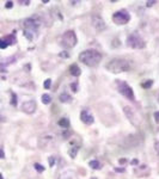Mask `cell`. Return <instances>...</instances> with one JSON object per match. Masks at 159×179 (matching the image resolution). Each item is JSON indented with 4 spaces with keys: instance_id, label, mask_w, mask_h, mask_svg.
<instances>
[{
    "instance_id": "6da1fadb",
    "label": "cell",
    "mask_w": 159,
    "mask_h": 179,
    "mask_svg": "<svg viewBox=\"0 0 159 179\" xmlns=\"http://www.w3.org/2000/svg\"><path fill=\"white\" fill-rule=\"evenodd\" d=\"M79 60L89 67H96V66L101 62L102 60V54L95 49H88L80 53L79 55Z\"/></svg>"
},
{
    "instance_id": "7a4b0ae2",
    "label": "cell",
    "mask_w": 159,
    "mask_h": 179,
    "mask_svg": "<svg viewBox=\"0 0 159 179\" xmlns=\"http://www.w3.org/2000/svg\"><path fill=\"white\" fill-rule=\"evenodd\" d=\"M107 69L115 73V74H117V73H124L130 69V62L124 59L116 57V59H112L107 65Z\"/></svg>"
},
{
    "instance_id": "3957f363",
    "label": "cell",
    "mask_w": 159,
    "mask_h": 179,
    "mask_svg": "<svg viewBox=\"0 0 159 179\" xmlns=\"http://www.w3.org/2000/svg\"><path fill=\"white\" fill-rule=\"evenodd\" d=\"M39 26V22L35 18H28L25 19L24 22V36L29 39V41H32L35 37V35L37 34Z\"/></svg>"
},
{
    "instance_id": "277c9868",
    "label": "cell",
    "mask_w": 159,
    "mask_h": 179,
    "mask_svg": "<svg viewBox=\"0 0 159 179\" xmlns=\"http://www.w3.org/2000/svg\"><path fill=\"white\" fill-rule=\"evenodd\" d=\"M127 45L133 49H144L146 43L136 32H134V34H130L127 37Z\"/></svg>"
},
{
    "instance_id": "5b68a950",
    "label": "cell",
    "mask_w": 159,
    "mask_h": 179,
    "mask_svg": "<svg viewBox=\"0 0 159 179\" xmlns=\"http://www.w3.org/2000/svg\"><path fill=\"white\" fill-rule=\"evenodd\" d=\"M117 87H118V92H120L122 96H124L126 98L130 99V100H135L133 90H132V87L126 81L117 80Z\"/></svg>"
},
{
    "instance_id": "8992f818",
    "label": "cell",
    "mask_w": 159,
    "mask_h": 179,
    "mask_svg": "<svg viewBox=\"0 0 159 179\" xmlns=\"http://www.w3.org/2000/svg\"><path fill=\"white\" fill-rule=\"evenodd\" d=\"M61 43L65 45L66 48H73L77 44V36L74 31H66L61 37Z\"/></svg>"
},
{
    "instance_id": "52a82bcc",
    "label": "cell",
    "mask_w": 159,
    "mask_h": 179,
    "mask_svg": "<svg viewBox=\"0 0 159 179\" xmlns=\"http://www.w3.org/2000/svg\"><path fill=\"white\" fill-rule=\"evenodd\" d=\"M130 16L128 15V12L126 10H121V11H117L112 15V22L117 25H124L129 22Z\"/></svg>"
},
{
    "instance_id": "ba28073f",
    "label": "cell",
    "mask_w": 159,
    "mask_h": 179,
    "mask_svg": "<svg viewBox=\"0 0 159 179\" xmlns=\"http://www.w3.org/2000/svg\"><path fill=\"white\" fill-rule=\"evenodd\" d=\"M91 21H92V25H94V28H95L98 32L105 30V28H107V25H105V22L102 19L101 16L94 15V16H92V18H91Z\"/></svg>"
},
{
    "instance_id": "9c48e42d",
    "label": "cell",
    "mask_w": 159,
    "mask_h": 179,
    "mask_svg": "<svg viewBox=\"0 0 159 179\" xmlns=\"http://www.w3.org/2000/svg\"><path fill=\"white\" fill-rule=\"evenodd\" d=\"M22 110L26 114H34L36 110V103L34 100H28L22 104Z\"/></svg>"
},
{
    "instance_id": "30bf717a",
    "label": "cell",
    "mask_w": 159,
    "mask_h": 179,
    "mask_svg": "<svg viewBox=\"0 0 159 179\" xmlns=\"http://www.w3.org/2000/svg\"><path fill=\"white\" fill-rule=\"evenodd\" d=\"M123 111H124V114H126V116H127V117L129 118V121H130L132 123H133L134 125H138V124H139V121H138V117H136V115L134 114V111H133V109H132V108H129V106H124Z\"/></svg>"
},
{
    "instance_id": "8fae6325",
    "label": "cell",
    "mask_w": 159,
    "mask_h": 179,
    "mask_svg": "<svg viewBox=\"0 0 159 179\" xmlns=\"http://www.w3.org/2000/svg\"><path fill=\"white\" fill-rule=\"evenodd\" d=\"M80 119L85 124H92L94 123V116H92L89 110H83L80 112Z\"/></svg>"
},
{
    "instance_id": "7c38bea8",
    "label": "cell",
    "mask_w": 159,
    "mask_h": 179,
    "mask_svg": "<svg viewBox=\"0 0 159 179\" xmlns=\"http://www.w3.org/2000/svg\"><path fill=\"white\" fill-rule=\"evenodd\" d=\"M69 72H71V74L72 75H74V77H79L80 75V68L78 67V65H72L71 67H69Z\"/></svg>"
},
{
    "instance_id": "4fadbf2b",
    "label": "cell",
    "mask_w": 159,
    "mask_h": 179,
    "mask_svg": "<svg viewBox=\"0 0 159 179\" xmlns=\"http://www.w3.org/2000/svg\"><path fill=\"white\" fill-rule=\"evenodd\" d=\"M59 179H75V174H74V172H72V171H66L61 174V177Z\"/></svg>"
},
{
    "instance_id": "5bb4252c",
    "label": "cell",
    "mask_w": 159,
    "mask_h": 179,
    "mask_svg": "<svg viewBox=\"0 0 159 179\" xmlns=\"http://www.w3.org/2000/svg\"><path fill=\"white\" fill-rule=\"evenodd\" d=\"M59 125H60L61 128L67 129V128H69V121L67 118H61L60 121H59Z\"/></svg>"
},
{
    "instance_id": "9a60e30c",
    "label": "cell",
    "mask_w": 159,
    "mask_h": 179,
    "mask_svg": "<svg viewBox=\"0 0 159 179\" xmlns=\"http://www.w3.org/2000/svg\"><path fill=\"white\" fill-rule=\"evenodd\" d=\"M59 99H60V102H62V103H69V102L72 100L71 96L67 94V93H62V94H60Z\"/></svg>"
},
{
    "instance_id": "2e32d148",
    "label": "cell",
    "mask_w": 159,
    "mask_h": 179,
    "mask_svg": "<svg viewBox=\"0 0 159 179\" xmlns=\"http://www.w3.org/2000/svg\"><path fill=\"white\" fill-rule=\"evenodd\" d=\"M4 39H5L6 43H7L9 45L16 43V37H15V35H10V36H7V37H4Z\"/></svg>"
},
{
    "instance_id": "e0dca14e",
    "label": "cell",
    "mask_w": 159,
    "mask_h": 179,
    "mask_svg": "<svg viewBox=\"0 0 159 179\" xmlns=\"http://www.w3.org/2000/svg\"><path fill=\"white\" fill-rule=\"evenodd\" d=\"M89 165H90V166L94 168V170H99V168H101V164H99L97 160H91Z\"/></svg>"
},
{
    "instance_id": "ac0fdd59",
    "label": "cell",
    "mask_w": 159,
    "mask_h": 179,
    "mask_svg": "<svg viewBox=\"0 0 159 179\" xmlns=\"http://www.w3.org/2000/svg\"><path fill=\"white\" fill-rule=\"evenodd\" d=\"M78 147H72L69 150H68V155L71 156V158H75L77 156V153H78Z\"/></svg>"
},
{
    "instance_id": "d6986e66",
    "label": "cell",
    "mask_w": 159,
    "mask_h": 179,
    "mask_svg": "<svg viewBox=\"0 0 159 179\" xmlns=\"http://www.w3.org/2000/svg\"><path fill=\"white\" fill-rule=\"evenodd\" d=\"M50 100H51V98H50V96H49V94L44 93V94L42 96V103H43V104H49V103H50Z\"/></svg>"
},
{
    "instance_id": "ffe728a7",
    "label": "cell",
    "mask_w": 159,
    "mask_h": 179,
    "mask_svg": "<svg viewBox=\"0 0 159 179\" xmlns=\"http://www.w3.org/2000/svg\"><path fill=\"white\" fill-rule=\"evenodd\" d=\"M152 84H153V81H152V80H146V81H144L141 84V86H142L144 89H150L151 86H152Z\"/></svg>"
},
{
    "instance_id": "44dd1931",
    "label": "cell",
    "mask_w": 159,
    "mask_h": 179,
    "mask_svg": "<svg viewBox=\"0 0 159 179\" xmlns=\"http://www.w3.org/2000/svg\"><path fill=\"white\" fill-rule=\"evenodd\" d=\"M9 47V44L6 43V41L4 38H0V49H5V48H7Z\"/></svg>"
},
{
    "instance_id": "7402d4cb",
    "label": "cell",
    "mask_w": 159,
    "mask_h": 179,
    "mask_svg": "<svg viewBox=\"0 0 159 179\" xmlns=\"http://www.w3.org/2000/svg\"><path fill=\"white\" fill-rule=\"evenodd\" d=\"M11 104L13 106H16L17 105V96L15 93H11Z\"/></svg>"
},
{
    "instance_id": "603a6c76",
    "label": "cell",
    "mask_w": 159,
    "mask_h": 179,
    "mask_svg": "<svg viewBox=\"0 0 159 179\" xmlns=\"http://www.w3.org/2000/svg\"><path fill=\"white\" fill-rule=\"evenodd\" d=\"M34 167H35V170H36L37 172H43V171H44V167L42 166V165H39V164H35Z\"/></svg>"
},
{
    "instance_id": "cb8c5ba5",
    "label": "cell",
    "mask_w": 159,
    "mask_h": 179,
    "mask_svg": "<svg viewBox=\"0 0 159 179\" xmlns=\"http://www.w3.org/2000/svg\"><path fill=\"white\" fill-rule=\"evenodd\" d=\"M50 84H51V80H50V79H47V80L44 81V84H43V87H44L45 90L50 89Z\"/></svg>"
},
{
    "instance_id": "d4e9b609",
    "label": "cell",
    "mask_w": 159,
    "mask_h": 179,
    "mask_svg": "<svg viewBox=\"0 0 159 179\" xmlns=\"http://www.w3.org/2000/svg\"><path fill=\"white\" fill-rule=\"evenodd\" d=\"M54 164H55V158L54 156H50L49 158V165H50V166H53Z\"/></svg>"
},
{
    "instance_id": "484cf974",
    "label": "cell",
    "mask_w": 159,
    "mask_h": 179,
    "mask_svg": "<svg viewBox=\"0 0 159 179\" xmlns=\"http://www.w3.org/2000/svg\"><path fill=\"white\" fill-rule=\"evenodd\" d=\"M71 89L73 90L74 92H77V91H78V86H77V84H75V83H74V84H71Z\"/></svg>"
},
{
    "instance_id": "4316f807",
    "label": "cell",
    "mask_w": 159,
    "mask_h": 179,
    "mask_svg": "<svg viewBox=\"0 0 159 179\" xmlns=\"http://www.w3.org/2000/svg\"><path fill=\"white\" fill-rule=\"evenodd\" d=\"M154 119H156V122L159 123V111L154 112Z\"/></svg>"
},
{
    "instance_id": "83f0119b",
    "label": "cell",
    "mask_w": 159,
    "mask_h": 179,
    "mask_svg": "<svg viewBox=\"0 0 159 179\" xmlns=\"http://www.w3.org/2000/svg\"><path fill=\"white\" fill-rule=\"evenodd\" d=\"M154 149H156V152L159 154V141H157L156 143H154Z\"/></svg>"
},
{
    "instance_id": "f1b7e54d",
    "label": "cell",
    "mask_w": 159,
    "mask_h": 179,
    "mask_svg": "<svg viewBox=\"0 0 159 179\" xmlns=\"http://www.w3.org/2000/svg\"><path fill=\"white\" fill-rule=\"evenodd\" d=\"M5 6H6V9H11L12 6H13V3H12V1H7Z\"/></svg>"
},
{
    "instance_id": "f546056e",
    "label": "cell",
    "mask_w": 159,
    "mask_h": 179,
    "mask_svg": "<svg viewBox=\"0 0 159 179\" xmlns=\"http://www.w3.org/2000/svg\"><path fill=\"white\" fill-rule=\"evenodd\" d=\"M60 56H61V57H65V59H67V57H68V54H66V51H62L61 54H60Z\"/></svg>"
},
{
    "instance_id": "4dcf8cb0",
    "label": "cell",
    "mask_w": 159,
    "mask_h": 179,
    "mask_svg": "<svg viewBox=\"0 0 159 179\" xmlns=\"http://www.w3.org/2000/svg\"><path fill=\"white\" fill-rule=\"evenodd\" d=\"M146 4H147V7H150V6H152L153 4H156V1H147Z\"/></svg>"
},
{
    "instance_id": "1f68e13d",
    "label": "cell",
    "mask_w": 159,
    "mask_h": 179,
    "mask_svg": "<svg viewBox=\"0 0 159 179\" xmlns=\"http://www.w3.org/2000/svg\"><path fill=\"white\" fill-rule=\"evenodd\" d=\"M5 156V154H4V150L3 149H0V159H3Z\"/></svg>"
},
{
    "instance_id": "d6a6232c",
    "label": "cell",
    "mask_w": 159,
    "mask_h": 179,
    "mask_svg": "<svg viewBox=\"0 0 159 179\" xmlns=\"http://www.w3.org/2000/svg\"><path fill=\"white\" fill-rule=\"evenodd\" d=\"M0 122H4V117L1 115H0Z\"/></svg>"
},
{
    "instance_id": "836d02e7",
    "label": "cell",
    "mask_w": 159,
    "mask_h": 179,
    "mask_svg": "<svg viewBox=\"0 0 159 179\" xmlns=\"http://www.w3.org/2000/svg\"><path fill=\"white\" fill-rule=\"evenodd\" d=\"M0 179H4V178H3V176H1V174H0Z\"/></svg>"
},
{
    "instance_id": "e575fe53",
    "label": "cell",
    "mask_w": 159,
    "mask_h": 179,
    "mask_svg": "<svg viewBox=\"0 0 159 179\" xmlns=\"http://www.w3.org/2000/svg\"><path fill=\"white\" fill-rule=\"evenodd\" d=\"M158 103H159V97H158Z\"/></svg>"
}]
</instances>
